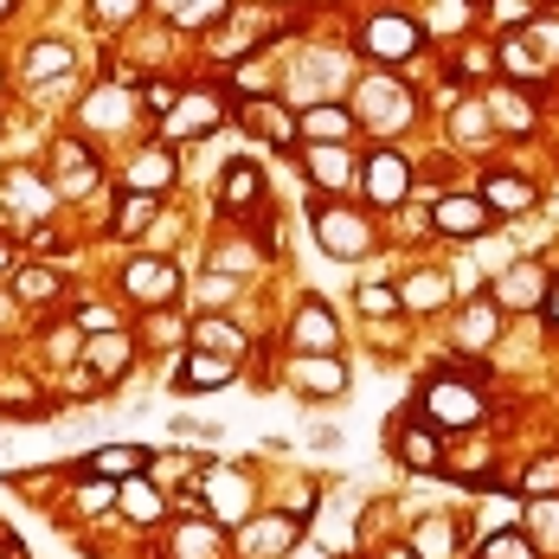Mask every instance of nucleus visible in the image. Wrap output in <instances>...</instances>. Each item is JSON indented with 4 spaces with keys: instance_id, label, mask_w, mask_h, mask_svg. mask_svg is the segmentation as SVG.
<instances>
[{
    "instance_id": "f03ea898",
    "label": "nucleus",
    "mask_w": 559,
    "mask_h": 559,
    "mask_svg": "<svg viewBox=\"0 0 559 559\" xmlns=\"http://www.w3.org/2000/svg\"><path fill=\"white\" fill-rule=\"evenodd\" d=\"M316 238H322V251H329V258H360V251L373 245V225L360 219V213L322 206V213H316Z\"/></svg>"
},
{
    "instance_id": "58836bf2",
    "label": "nucleus",
    "mask_w": 559,
    "mask_h": 559,
    "mask_svg": "<svg viewBox=\"0 0 559 559\" xmlns=\"http://www.w3.org/2000/svg\"><path fill=\"white\" fill-rule=\"evenodd\" d=\"M142 104H148V110H162V116H168L174 104H180V91H174V84H148V97H142Z\"/></svg>"
},
{
    "instance_id": "5701e85b",
    "label": "nucleus",
    "mask_w": 559,
    "mask_h": 559,
    "mask_svg": "<svg viewBox=\"0 0 559 559\" xmlns=\"http://www.w3.org/2000/svg\"><path fill=\"white\" fill-rule=\"evenodd\" d=\"M71 71V46H58V39H39L33 52H26V78H39V84H52Z\"/></svg>"
},
{
    "instance_id": "2eb2a0df",
    "label": "nucleus",
    "mask_w": 559,
    "mask_h": 559,
    "mask_svg": "<svg viewBox=\"0 0 559 559\" xmlns=\"http://www.w3.org/2000/svg\"><path fill=\"white\" fill-rule=\"evenodd\" d=\"M168 180H174V155L168 148H142L135 168H129V193H162Z\"/></svg>"
},
{
    "instance_id": "b1692460",
    "label": "nucleus",
    "mask_w": 559,
    "mask_h": 559,
    "mask_svg": "<svg viewBox=\"0 0 559 559\" xmlns=\"http://www.w3.org/2000/svg\"><path fill=\"white\" fill-rule=\"evenodd\" d=\"M213 508H219V514H231V521H251V496H245V476L219 469V476H213Z\"/></svg>"
},
{
    "instance_id": "c9c22d12",
    "label": "nucleus",
    "mask_w": 559,
    "mask_h": 559,
    "mask_svg": "<svg viewBox=\"0 0 559 559\" xmlns=\"http://www.w3.org/2000/svg\"><path fill=\"white\" fill-rule=\"evenodd\" d=\"M122 110H129V104H122L116 91H104V97H91V104H84V122H116Z\"/></svg>"
},
{
    "instance_id": "79ce46f5",
    "label": "nucleus",
    "mask_w": 559,
    "mask_h": 559,
    "mask_svg": "<svg viewBox=\"0 0 559 559\" xmlns=\"http://www.w3.org/2000/svg\"><path fill=\"white\" fill-rule=\"evenodd\" d=\"M540 309H547V322H554V329H559V283H554V289H547V296H540Z\"/></svg>"
},
{
    "instance_id": "72a5a7b5",
    "label": "nucleus",
    "mask_w": 559,
    "mask_h": 559,
    "mask_svg": "<svg viewBox=\"0 0 559 559\" xmlns=\"http://www.w3.org/2000/svg\"><path fill=\"white\" fill-rule=\"evenodd\" d=\"M534 534H540L547 547H559V502H554V496H540V502H534Z\"/></svg>"
},
{
    "instance_id": "ea45409f",
    "label": "nucleus",
    "mask_w": 559,
    "mask_h": 559,
    "mask_svg": "<svg viewBox=\"0 0 559 559\" xmlns=\"http://www.w3.org/2000/svg\"><path fill=\"white\" fill-rule=\"evenodd\" d=\"M412 302H418V309H431V302H444V283H438V277H418V289H412Z\"/></svg>"
},
{
    "instance_id": "6ab92c4d",
    "label": "nucleus",
    "mask_w": 559,
    "mask_h": 559,
    "mask_svg": "<svg viewBox=\"0 0 559 559\" xmlns=\"http://www.w3.org/2000/svg\"><path fill=\"white\" fill-rule=\"evenodd\" d=\"M302 135H309V142H347V135H354V110H341V104H322V110L302 116Z\"/></svg>"
},
{
    "instance_id": "f704fd0d",
    "label": "nucleus",
    "mask_w": 559,
    "mask_h": 559,
    "mask_svg": "<svg viewBox=\"0 0 559 559\" xmlns=\"http://www.w3.org/2000/svg\"><path fill=\"white\" fill-rule=\"evenodd\" d=\"M399 302H405V296H399V289H380V283H367V289H360V309H367V316H392Z\"/></svg>"
},
{
    "instance_id": "6e6552de",
    "label": "nucleus",
    "mask_w": 559,
    "mask_h": 559,
    "mask_svg": "<svg viewBox=\"0 0 559 559\" xmlns=\"http://www.w3.org/2000/svg\"><path fill=\"white\" fill-rule=\"evenodd\" d=\"M264 200V168H251V162H231L219 180V206L225 213H245V206H258Z\"/></svg>"
},
{
    "instance_id": "a18cd8bd",
    "label": "nucleus",
    "mask_w": 559,
    "mask_h": 559,
    "mask_svg": "<svg viewBox=\"0 0 559 559\" xmlns=\"http://www.w3.org/2000/svg\"><path fill=\"white\" fill-rule=\"evenodd\" d=\"M7 7H13V0H0V13H7Z\"/></svg>"
},
{
    "instance_id": "dca6fc26",
    "label": "nucleus",
    "mask_w": 559,
    "mask_h": 559,
    "mask_svg": "<svg viewBox=\"0 0 559 559\" xmlns=\"http://www.w3.org/2000/svg\"><path fill=\"white\" fill-rule=\"evenodd\" d=\"M547 289H540V271L534 264H521V271H508L502 283H496V309H534Z\"/></svg>"
},
{
    "instance_id": "a878e982",
    "label": "nucleus",
    "mask_w": 559,
    "mask_h": 559,
    "mask_svg": "<svg viewBox=\"0 0 559 559\" xmlns=\"http://www.w3.org/2000/svg\"><path fill=\"white\" fill-rule=\"evenodd\" d=\"M251 122H258V129H264V142H277V148H289V135H296V129H302V122H289V116L277 110V104H251Z\"/></svg>"
},
{
    "instance_id": "a211bd4d",
    "label": "nucleus",
    "mask_w": 559,
    "mask_h": 559,
    "mask_svg": "<svg viewBox=\"0 0 559 559\" xmlns=\"http://www.w3.org/2000/svg\"><path fill=\"white\" fill-rule=\"evenodd\" d=\"M309 174H316V187H354V162L341 155V142H316L309 148Z\"/></svg>"
},
{
    "instance_id": "2f4dec72",
    "label": "nucleus",
    "mask_w": 559,
    "mask_h": 559,
    "mask_svg": "<svg viewBox=\"0 0 559 559\" xmlns=\"http://www.w3.org/2000/svg\"><path fill=\"white\" fill-rule=\"evenodd\" d=\"M463 341H469V347H489V341H496V302L469 309V322H463Z\"/></svg>"
},
{
    "instance_id": "37998d69",
    "label": "nucleus",
    "mask_w": 559,
    "mask_h": 559,
    "mask_svg": "<svg viewBox=\"0 0 559 559\" xmlns=\"http://www.w3.org/2000/svg\"><path fill=\"white\" fill-rule=\"evenodd\" d=\"M386 559H418V554H412V547H392V554Z\"/></svg>"
},
{
    "instance_id": "412c9836",
    "label": "nucleus",
    "mask_w": 559,
    "mask_h": 559,
    "mask_svg": "<svg viewBox=\"0 0 559 559\" xmlns=\"http://www.w3.org/2000/svg\"><path fill=\"white\" fill-rule=\"evenodd\" d=\"M399 456H405L412 469H444V450L431 438V425H412V431L399 438Z\"/></svg>"
},
{
    "instance_id": "7ed1b4c3",
    "label": "nucleus",
    "mask_w": 559,
    "mask_h": 559,
    "mask_svg": "<svg viewBox=\"0 0 559 559\" xmlns=\"http://www.w3.org/2000/svg\"><path fill=\"white\" fill-rule=\"evenodd\" d=\"M122 289H129V302H142V309H162V302H174L180 277H174L168 258H135V264L122 271Z\"/></svg>"
},
{
    "instance_id": "f257e3e1",
    "label": "nucleus",
    "mask_w": 559,
    "mask_h": 559,
    "mask_svg": "<svg viewBox=\"0 0 559 559\" xmlns=\"http://www.w3.org/2000/svg\"><path fill=\"white\" fill-rule=\"evenodd\" d=\"M360 46H367L373 58H386V64H399V58H412L418 46H425V26L405 20V13H380V20H367Z\"/></svg>"
},
{
    "instance_id": "cd10ccee",
    "label": "nucleus",
    "mask_w": 559,
    "mask_h": 559,
    "mask_svg": "<svg viewBox=\"0 0 559 559\" xmlns=\"http://www.w3.org/2000/svg\"><path fill=\"white\" fill-rule=\"evenodd\" d=\"M58 289H64L58 271H39V264H33V271H20V302H52Z\"/></svg>"
},
{
    "instance_id": "423d86ee",
    "label": "nucleus",
    "mask_w": 559,
    "mask_h": 559,
    "mask_svg": "<svg viewBox=\"0 0 559 559\" xmlns=\"http://www.w3.org/2000/svg\"><path fill=\"white\" fill-rule=\"evenodd\" d=\"M238 373V354H213V347H193L187 367H180V392H219Z\"/></svg>"
},
{
    "instance_id": "c756f323",
    "label": "nucleus",
    "mask_w": 559,
    "mask_h": 559,
    "mask_svg": "<svg viewBox=\"0 0 559 559\" xmlns=\"http://www.w3.org/2000/svg\"><path fill=\"white\" fill-rule=\"evenodd\" d=\"M116 489H122V483H110V476H84L78 508H84V514H104V508H116Z\"/></svg>"
},
{
    "instance_id": "a19ab883",
    "label": "nucleus",
    "mask_w": 559,
    "mask_h": 559,
    "mask_svg": "<svg viewBox=\"0 0 559 559\" xmlns=\"http://www.w3.org/2000/svg\"><path fill=\"white\" fill-rule=\"evenodd\" d=\"M97 13H104V20H129V13H135V0H97Z\"/></svg>"
},
{
    "instance_id": "aec40b11",
    "label": "nucleus",
    "mask_w": 559,
    "mask_h": 559,
    "mask_svg": "<svg viewBox=\"0 0 559 559\" xmlns=\"http://www.w3.org/2000/svg\"><path fill=\"white\" fill-rule=\"evenodd\" d=\"M219 527L213 521H187L180 534H174V559H219Z\"/></svg>"
},
{
    "instance_id": "ddd939ff",
    "label": "nucleus",
    "mask_w": 559,
    "mask_h": 559,
    "mask_svg": "<svg viewBox=\"0 0 559 559\" xmlns=\"http://www.w3.org/2000/svg\"><path fill=\"white\" fill-rule=\"evenodd\" d=\"M296 534H302V514H271V521H251V540H245V547L258 559H271V554H283Z\"/></svg>"
},
{
    "instance_id": "c85d7f7f",
    "label": "nucleus",
    "mask_w": 559,
    "mask_h": 559,
    "mask_svg": "<svg viewBox=\"0 0 559 559\" xmlns=\"http://www.w3.org/2000/svg\"><path fill=\"white\" fill-rule=\"evenodd\" d=\"M521 489H527L534 502H540V496H559V456H540V463L521 476Z\"/></svg>"
},
{
    "instance_id": "20e7f679",
    "label": "nucleus",
    "mask_w": 559,
    "mask_h": 559,
    "mask_svg": "<svg viewBox=\"0 0 559 559\" xmlns=\"http://www.w3.org/2000/svg\"><path fill=\"white\" fill-rule=\"evenodd\" d=\"M425 412H431L438 425H456V431H463V425L483 418V392L463 386V380H431V386H425Z\"/></svg>"
},
{
    "instance_id": "f3484780",
    "label": "nucleus",
    "mask_w": 559,
    "mask_h": 559,
    "mask_svg": "<svg viewBox=\"0 0 559 559\" xmlns=\"http://www.w3.org/2000/svg\"><path fill=\"white\" fill-rule=\"evenodd\" d=\"M296 392H309V399H335L341 386H347V373H341L335 360H296Z\"/></svg>"
},
{
    "instance_id": "4c0bfd02",
    "label": "nucleus",
    "mask_w": 559,
    "mask_h": 559,
    "mask_svg": "<svg viewBox=\"0 0 559 559\" xmlns=\"http://www.w3.org/2000/svg\"><path fill=\"white\" fill-rule=\"evenodd\" d=\"M444 521H425V534H418V559H444Z\"/></svg>"
},
{
    "instance_id": "9d476101",
    "label": "nucleus",
    "mask_w": 559,
    "mask_h": 559,
    "mask_svg": "<svg viewBox=\"0 0 559 559\" xmlns=\"http://www.w3.org/2000/svg\"><path fill=\"white\" fill-rule=\"evenodd\" d=\"M296 347H309V354H329L335 347V316H329V302H302L296 309Z\"/></svg>"
},
{
    "instance_id": "4468645a",
    "label": "nucleus",
    "mask_w": 559,
    "mask_h": 559,
    "mask_svg": "<svg viewBox=\"0 0 559 559\" xmlns=\"http://www.w3.org/2000/svg\"><path fill=\"white\" fill-rule=\"evenodd\" d=\"M84 360H91V373H97V380H116V373L129 367V335H116V329H97V341L84 347Z\"/></svg>"
},
{
    "instance_id": "4be33fe9",
    "label": "nucleus",
    "mask_w": 559,
    "mask_h": 559,
    "mask_svg": "<svg viewBox=\"0 0 559 559\" xmlns=\"http://www.w3.org/2000/svg\"><path fill=\"white\" fill-rule=\"evenodd\" d=\"M78 469H84V476H122V483H129V476H135V469H142V450H97V456H84V463H78Z\"/></svg>"
},
{
    "instance_id": "e433bc0d",
    "label": "nucleus",
    "mask_w": 559,
    "mask_h": 559,
    "mask_svg": "<svg viewBox=\"0 0 559 559\" xmlns=\"http://www.w3.org/2000/svg\"><path fill=\"white\" fill-rule=\"evenodd\" d=\"M496 116H502V122H514V129H527V122H534V110H527L521 97H508V91H496Z\"/></svg>"
},
{
    "instance_id": "f8f14e48",
    "label": "nucleus",
    "mask_w": 559,
    "mask_h": 559,
    "mask_svg": "<svg viewBox=\"0 0 559 559\" xmlns=\"http://www.w3.org/2000/svg\"><path fill=\"white\" fill-rule=\"evenodd\" d=\"M116 508H122L129 521H142V527H148V521H162V514H168V496H162V489H148L142 476H129V483L116 489Z\"/></svg>"
},
{
    "instance_id": "0eeeda50",
    "label": "nucleus",
    "mask_w": 559,
    "mask_h": 559,
    "mask_svg": "<svg viewBox=\"0 0 559 559\" xmlns=\"http://www.w3.org/2000/svg\"><path fill=\"white\" fill-rule=\"evenodd\" d=\"M367 193H373L380 206H399V200L412 193V168H405V162H399L392 148H380V155L367 162Z\"/></svg>"
},
{
    "instance_id": "1a4fd4ad",
    "label": "nucleus",
    "mask_w": 559,
    "mask_h": 559,
    "mask_svg": "<svg viewBox=\"0 0 559 559\" xmlns=\"http://www.w3.org/2000/svg\"><path fill=\"white\" fill-rule=\"evenodd\" d=\"M213 129H219V97H206V91L180 97L168 110V135H213Z\"/></svg>"
},
{
    "instance_id": "bb28decb",
    "label": "nucleus",
    "mask_w": 559,
    "mask_h": 559,
    "mask_svg": "<svg viewBox=\"0 0 559 559\" xmlns=\"http://www.w3.org/2000/svg\"><path fill=\"white\" fill-rule=\"evenodd\" d=\"M148 213H155V193H129V200L116 206V238H135V231L148 225Z\"/></svg>"
},
{
    "instance_id": "9b49d317",
    "label": "nucleus",
    "mask_w": 559,
    "mask_h": 559,
    "mask_svg": "<svg viewBox=\"0 0 559 559\" xmlns=\"http://www.w3.org/2000/svg\"><path fill=\"white\" fill-rule=\"evenodd\" d=\"M483 206H489V213H527V206H534V187H527L521 174H489V180H483Z\"/></svg>"
},
{
    "instance_id": "c03bdc74",
    "label": "nucleus",
    "mask_w": 559,
    "mask_h": 559,
    "mask_svg": "<svg viewBox=\"0 0 559 559\" xmlns=\"http://www.w3.org/2000/svg\"><path fill=\"white\" fill-rule=\"evenodd\" d=\"M7 264H13V251H7V245H0V271H7Z\"/></svg>"
},
{
    "instance_id": "7c9ffc66",
    "label": "nucleus",
    "mask_w": 559,
    "mask_h": 559,
    "mask_svg": "<svg viewBox=\"0 0 559 559\" xmlns=\"http://www.w3.org/2000/svg\"><path fill=\"white\" fill-rule=\"evenodd\" d=\"M193 341H200V347H213V354H238V329H231V322H219V316H213V322H200V329H193Z\"/></svg>"
},
{
    "instance_id": "393cba45",
    "label": "nucleus",
    "mask_w": 559,
    "mask_h": 559,
    "mask_svg": "<svg viewBox=\"0 0 559 559\" xmlns=\"http://www.w3.org/2000/svg\"><path fill=\"white\" fill-rule=\"evenodd\" d=\"M58 174H64V180H58L64 193H84V187L97 180V174H91V162H84V148H78V142H58Z\"/></svg>"
},
{
    "instance_id": "39448f33",
    "label": "nucleus",
    "mask_w": 559,
    "mask_h": 559,
    "mask_svg": "<svg viewBox=\"0 0 559 559\" xmlns=\"http://www.w3.org/2000/svg\"><path fill=\"white\" fill-rule=\"evenodd\" d=\"M489 219H496V213L483 206V193H476V200H469V193H444V200L431 206V225H438L444 238H483Z\"/></svg>"
},
{
    "instance_id": "473e14b6",
    "label": "nucleus",
    "mask_w": 559,
    "mask_h": 559,
    "mask_svg": "<svg viewBox=\"0 0 559 559\" xmlns=\"http://www.w3.org/2000/svg\"><path fill=\"white\" fill-rule=\"evenodd\" d=\"M483 559H534V547H527V540H521V534H489V540H483Z\"/></svg>"
}]
</instances>
